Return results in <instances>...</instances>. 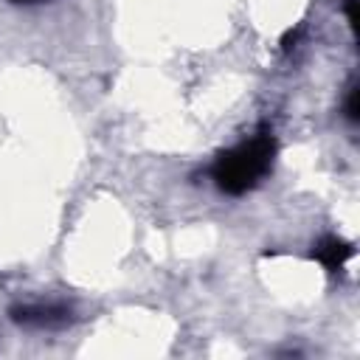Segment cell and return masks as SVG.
<instances>
[{
	"label": "cell",
	"instance_id": "4",
	"mask_svg": "<svg viewBox=\"0 0 360 360\" xmlns=\"http://www.w3.org/2000/svg\"><path fill=\"white\" fill-rule=\"evenodd\" d=\"M346 115L352 121H357V87L349 90V98H346Z\"/></svg>",
	"mask_w": 360,
	"mask_h": 360
},
{
	"label": "cell",
	"instance_id": "3",
	"mask_svg": "<svg viewBox=\"0 0 360 360\" xmlns=\"http://www.w3.org/2000/svg\"><path fill=\"white\" fill-rule=\"evenodd\" d=\"M11 318L20 323L51 326V323H65L68 309L65 307H17V309H11Z\"/></svg>",
	"mask_w": 360,
	"mask_h": 360
},
{
	"label": "cell",
	"instance_id": "2",
	"mask_svg": "<svg viewBox=\"0 0 360 360\" xmlns=\"http://www.w3.org/2000/svg\"><path fill=\"white\" fill-rule=\"evenodd\" d=\"M352 253H354V248H352L349 242L338 239V236H323V239L312 248V256H315L329 273L340 270V267L346 264V259H352Z\"/></svg>",
	"mask_w": 360,
	"mask_h": 360
},
{
	"label": "cell",
	"instance_id": "5",
	"mask_svg": "<svg viewBox=\"0 0 360 360\" xmlns=\"http://www.w3.org/2000/svg\"><path fill=\"white\" fill-rule=\"evenodd\" d=\"M346 17H349V25L354 28L357 25V0H346Z\"/></svg>",
	"mask_w": 360,
	"mask_h": 360
},
{
	"label": "cell",
	"instance_id": "6",
	"mask_svg": "<svg viewBox=\"0 0 360 360\" xmlns=\"http://www.w3.org/2000/svg\"><path fill=\"white\" fill-rule=\"evenodd\" d=\"M14 3H34V0H14Z\"/></svg>",
	"mask_w": 360,
	"mask_h": 360
},
{
	"label": "cell",
	"instance_id": "1",
	"mask_svg": "<svg viewBox=\"0 0 360 360\" xmlns=\"http://www.w3.org/2000/svg\"><path fill=\"white\" fill-rule=\"evenodd\" d=\"M276 138L270 129H259L253 138L222 152L214 163V180L225 194H245L273 166Z\"/></svg>",
	"mask_w": 360,
	"mask_h": 360
}]
</instances>
